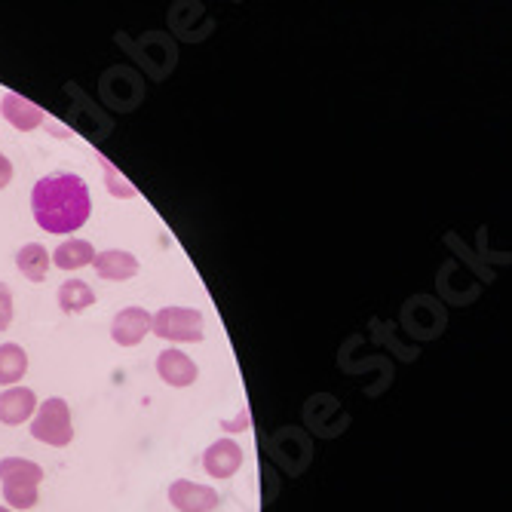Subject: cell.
Returning a JSON list of instances; mask_svg holds the SVG:
<instances>
[{"label":"cell","mask_w":512,"mask_h":512,"mask_svg":"<svg viewBox=\"0 0 512 512\" xmlns=\"http://www.w3.org/2000/svg\"><path fill=\"white\" fill-rule=\"evenodd\" d=\"M31 215L46 234H77L92 215V197L86 181L74 172L43 175L31 188Z\"/></svg>","instance_id":"6da1fadb"},{"label":"cell","mask_w":512,"mask_h":512,"mask_svg":"<svg viewBox=\"0 0 512 512\" xmlns=\"http://www.w3.org/2000/svg\"><path fill=\"white\" fill-rule=\"evenodd\" d=\"M31 436L50 448H68L74 442V421L68 402L59 396L43 399L31 417Z\"/></svg>","instance_id":"7a4b0ae2"},{"label":"cell","mask_w":512,"mask_h":512,"mask_svg":"<svg viewBox=\"0 0 512 512\" xmlns=\"http://www.w3.org/2000/svg\"><path fill=\"white\" fill-rule=\"evenodd\" d=\"M151 332L172 344H200L203 341V313L197 307H163L151 313Z\"/></svg>","instance_id":"3957f363"},{"label":"cell","mask_w":512,"mask_h":512,"mask_svg":"<svg viewBox=\"0 0 512 512\" xmlns=\"http://www.w3.org/2000/svg\"><path fill=\"white\" fill-rule=\"evenodd\" d=\"M157 375H160L163 384H169V387H175V390H184V387L197 384V378H200V365H197L188 353H184V350L169 347V350H163V353L157 356Z\"/></svg>","instance_id":"277c9868"},{"label":"cell","mask_w":512,"mask_h":512,"mask_svg":"<svg viewBox=\"0 0 512 512\" xmlns=\"http://www.w3.org/2000/svg\"><path fill=\"white\" fill-rule=\"evenodd\" d=\"M169 503L178 512H212L218 506V491L191 479H175L169 485Z\"/></svg>","instance_id":"5b68a950"},{"label":"cell","mask_w":512,"mask_h":512,"mask_svg":"<svg viewBox=\"0 0 512 512\" xmlns=\"http://www.w3.org/2000/svg\"><path fill=\"white\" fill-rule=\"evenodd\" d=\"M151 335V313L145 307H123L111 322V338L120 347H138Z\"/></svg>","instance_id":"8992f818"},{"label":"cell","mask_w":512,"mask_h":512,"mask_svg":"<svg viewBox=\"0 0 512 512\" xmlns=\"http://www.w3.org/2000/svg\"><path fill=\"white\" fill-rule=\"evenodd\" d=\"M203 470L212 479H230L243 470V448L234 439H218L203 451Z\"/></svg>","instance_id":"52a82bcc"},{"label":"cell","mask_w":512,"mask_h":512,"mask_svg":"<svg viewBox=\"0 0 512 512\" xmlns=\"http://www.w3.org/2000/svg\"><path fill=\"white\" fill-rule=\"evenodd\" d=\"M37 411V396L28 387H7L0 393V424L4 427H22Z\"/></svg>","instance_id":"ba28073f"},{"label":"cell","mask_w":512,"mask_h":512,"mask_svg":"<svg viewBox=\"0 0 512 512\" xmlns=\"http://www.w3.org/2000/svg\"><path fill=\"white\" fill-rule=\"evenodd\" d=\"M96 273L108 283H123V279H132L138 276V258L132 252H123V249H105V252H96V261H92Z\"/></svg>","instance_id":"9c48e42d"},{"label":"cell","mask_w":512,"mask_h":512,"mask_svg":"<svg viewBox=\"0 0 512 512\" xmlns=\"http://www.w3.org/2000/svg\"><path fill=\"white\" fill-rule=\"evenodd\" d=\"M0 114H4V120L19 132H31V129L43 126V120H46V114L34 102H28L25 96H16V92H7L4 96V102H0Z\"/></svg>","instance_id":"30bf717a"},{"label":"cell","mask_w":512,"mask_h":512,"mask_svg":"<svg viewBox=\"0 0 512 512\" xmlns=\"http://www.w3.org/2000/svg\"><path fill=\"white\" fill-rule=\"evenodd\" d=\"M50 258H53V267H59V270H83L96 261V246H92L89 240L74 237V240L59 243Z\"/></svg>","instance_id":"8fae6325"},{"label":"cell","mask_w":512,"mask_h":512,"mask_svg":"<svg viewBox=\"0 0 512 512\" xmlns=\"http://www.w3.org/2000/svg\"><path fill=\"white\" fill-rule=\"evenodd\" d=\"M16 267L28 283H43L46 273H50V267H53V258L40 243H28L16 252Z\"/></svg>","instance_id":"7c38bea8"},{"label":"cell","mask_w":512,"mask_h":512,"mask_svg":"<svg viewBox=\"0 0 512 512\" xmlns=\"http://www.w3.org/2000/svg\"><path fill=\"white\" fill-rule=\"evenodd\" d=\"M43 470L40 463L28 457H4L0 460V485H40Z\"/></svg>","instance_id":"4fadbf2b"},{"label":"cell","mask_w":512,"mask_h":512,"mask_svg":"<svg viewBox=\"0 0 512 512\" xmlns=\"http://www.w3.org/2000/svg\"><path fill=\"white\" fill-rule=\"evenodd\" d=\"M28 375V353L19 344H0V387H19Z\"/></svg>","instance_id":"5bb4252c"},{"label":"cell","mask_w":512,"mask_h":512,"mask_svg":"<svg viewBox=\"0 0 512 512\" xmlns=\"http://www.w3.org/2000/svg\"><path fill=\"white\" fill-rule=\"evenodd\" d=\"M56 301H59L62 313H83L96 304V292H92V286L83 283V279H68V283L59 286Z\"/></svg>","instance_id":"9a60e30c"},{"label":"cell","mask_w":512,"mask_h":512,"mask_svg":"<svg viewBox=\"0 0 512 512\" xmlns=\"http://www.w3.org/2000/svg\"><path fill=\"white\" fill-rule=\"evenodd\" d=\"M96 160H99V166H102V172H105V188H108V194H111V197H117V200H135V197H138L135 184H132V181H126V178H123V172H120L111 160H105L102 154H99Z\"/></svg>","instance_id":"2e32d148"},{"label":"cell","mask_w":512,"mask_h":512,"mask_svg":"<svg viewBox=\"0 0 512 512\" xmlns=\"http://www.w3.org/2000/svg\"><path fill=\"white\" fill-rule=\"evenodd\" d=\"M4 500L10 509H31L37 506V485H4Z\"/></svg>","instance_id":"e0dca14e"},{"label":"cell","mask_w":512,"mask_h":512,"mask_svg":"<svg viewBox=\"0 0 512 512\" xmlns=\"http://www.w3.org/2000/svg\"><path fill=\"white\" fill-rule=\"evenodd\" d=\"M13 316H16V301H13V292L7 283H0V332H7L13 325Z\"/></svg>","instance_id":"ac0fdd59"},{"label":"cell","mask_w":512,"mask_h":512,"mask_svg":"<svg viewBox=\"0 0 512 512\" xmlns=\"http://www.w3.org/2000/svg\"><path fill=\"white\" fill-rule=\"evenodd\" d=\"M10 181H13V163H10V157L0 154V191H4Z\"/></svg>","instance_id":"d6986e66"},{"label":"cell","mask_w":512,"mask_h":512,"mask_svg":"<svg viewBox=\"0 0 512 512\" xmlns=\"http://www.w3.org/2000/svg\"><path fill=\"white\" fill-rule=\"evenodd\" d=\"M43 126H46V129H50V132H56V135H71V129H62V126H56V123H53L50 117H46V120H43Z\"/></svg>","instance_id":"ffe728a7"},{"label":"cell","mask_w":512,"mask_h":512,"mask_svg":"<svg viewBox=\"0 0 512 512\" xmlns=\"http://www.w3.org/2000/svg\"><path fill=\"white\" fill-rule=\"evenodd\" d=\"M0 512H13V509L10 506H0Z\"/></svg>","instance_id":"44dd1931"}]
</instances>
